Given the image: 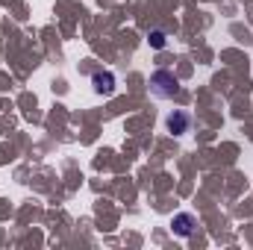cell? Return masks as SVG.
Listing matches in <instances>:
<instances>
[{"instance_id":"1","label":"cell","mask_w":253,"mask_h":250,"mask_svg":"<svg viewBox=\"0 0 253 250\" xmlns=\"http://www.w3.org/2000/svg\"><path fill=\"white\" fill-rule=\"evenodd\" d=\"M150 88H153L156 97H174L177 88H180V83L174 80V74H168V71H156V74L150 77Z\"/></svg>"},{"instance_id":"2","label":"cell","mask_w":253,"mask_h":250,"mask_svg":"<svg viewBox=\"0 0 253 250\" xmlns=\"http://www.w3.org/2000/svg\"><path fill=\"white\" fill-rule=\"evenodd\" d=\"M91 83H94V91H97V94H112V91H115V77H112L109 71H97V74L91 77Z\"/></svg>"},{"instance_id":"3","label":"cell","mask_w":253,"mask_h":250,"mask_svg":"<svg viewBox=\"0 0 253 250\" xmlns=\"http://www.w3.org/2000/svg\"><path fill=\"white\" fill-rule=\"evenodd\" d=\"M191 230H194V218H191V215H177V218H174V233H177V236L186 239V236H191Z\"/></svg>"},{"instance_id":"4","label":"cell","mask_w":253,"mask_h":250,"mask_svg":"<svg viewBox=\"0 0 253 250\" xmlns=\"http://www.w3.org/2000/svg\"><path fill=\"white\" fill-rule=\"evenodd\" d=\"M168 129H171V132H177V135H180V132H186V129H189V115H183V112L171 115V118H168Z\"/></svg>"},{"instance_id":"5","label":"cell","mask_w":253,"mask_h":250,"mask_svg":"<svg viewBox=\"0 0 253 250\" xmlns=\"http://www.w3.org/2000/svg\"><path fill=\"white\" fill-rule=\"evenodd\" d=\"M150 47H156V50L165 47V33H162V30H153V33H150Z\"/></svg>"}]
</instances>
